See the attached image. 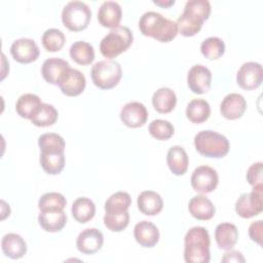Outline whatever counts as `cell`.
<instances>
[{"label": "cell", "instance_id": "1", "mask_svg": "<svg viewBox=\"0 0 263 263\" xmlns=\"http://www.w3.org/2000/svg\"><path fill=\"white\" fill-rule=\"evenodd\" d=\"M211 14V4L208 0H189L186 2L183 13L177 20L178 32L186 37L197 34L203 22Z\"/></svg>", "mask_w": 263, "mask_h": 263}, {"label": "cell", "instance_id": "2", "mask_svg": "<svg viewBox=\"0 0 263 263\" xmlns=\"http://www.w3.org/2000/svg\"><path fill=\"white\" fill-rule=\"evenodd\" d=\"M139 29L143 35L152 37L159 42H170L178 34L177 23L156 11L145 12L140 17Z\"/></svg>", "mask_w": 263, "mask_h": 263}, {"label": "cell", "instance_id": "3", "mask_svg": "<svg viewBox=\"0 0 263 263\" xmlns=\"http://www.w3.org/2000/svg\"><path fill=\"white\" fill-rule=\"evenodd\" d=\"M210 234L204 227L190 228L184 237V260L187 263H209Z\"/></svg>", "mask_w": 263, "mask_h": 263}, {"label": "cell", "instance_id": "4", "mask_svg": "<svg viewBox=\"0 0 263 263\" xmlns=\"http://www.w3.org/2000/svg\"><path fill=\"white\" fill-rule=\"evenodd\" d=\"M194 146L200 155L212 158L226 156L230 147L229 141L225 136L212 129L197 133L194 137Z\"/></svg>", "mask_w": 263, "mask_h": 263}, {"label": "cell", "instance_id": "5", "mask_svg": "<svg viewBox=\"0 0 263 263\" xmlns=\"http://www.w3.org/2000/svg\"><path fill=\"white\" fill-rule=\"evenodd\" d=\"M134 36L132 31L125 26H119L111 31L102 39L100 43L101 53L108 60L118 57L126 51L132 45Z\"/></svg>", "mask_w": 263, "mask_h": 263}, {"label": "cell", "instance_id": "6", "mask_svg": "<svg viewBox=\"0 0 263 263\" xmlns=\"http://www.w3.org/2000/svg\"><path fill=\"white\" fill-rule=\"evenodd\" d=\"M121 76V66L112 60L99 61L90 70V77L93 84L101 89L113 88L119 83Z\"/></svg>", "mask_w": 263, "mask_h": 263}, {"label": "cell", "instance_id": "7", "mask_svg": "<svg viewBox=\"0 0 263 263\" xmlns=\"http://www.w3.org/2000/svg\"><path fill=\"white\" fill-rule=\"evenodd\" d=\"M90 18L91 10L82 1H70L62 10V22L70 31L79 32L86 29Z\"/></svg>", "mask_w": 263, "mask_h": 263}, {"label": "cell", "instance_id": "8", "mask_svg": "<svg viewBox=\"0 0 263 263\" xmlns=\"http://www.w3.org/2000/svg\"><path fill=\"white\" fill-rule=\"evenodd\" d=\"M263 186L253 187L252 192L242 193L235 202V212L245 219H250L261 214L263 210Z\"/></svg>", "mask_w": 263, "mask_h": 263}, {"label": "cell", "instance_id": "9", "mask_svg": "<svg viewBox=\"0 0 263 263\" xmlns=\"http://www.w3.org/2000/svg\"><path fill=\"white\" fill-rule=\"evenodd\" d=\"M191 186L199 193L206 194L214 191L218 185L219 177L213 167L209 165L197 166L191 175Z\"/></svg>", "mask_w": 263, "mask_h": 263}, {"label": "cell", "instance_id": "10", "mask_svg": "<svg viewBox=\"0 0 263 263\" xmlns=\"http://www.w3.org/2000/svg\"><path fill=\"white\" fill-rule=\"evenodd\" d=\"M262 66L256 62H247L242 64L236 73L237 84L246 90H252L259 87L262 83Z\"/></svg>", "mask_w": 263, "mask_h": 263}, {"label": "cell", "instance_id": "11", "mask_svg": "<svg viewBox=\"0 0 263 263\" xmlns=\"http://www.w3.org/2000/svg\"><path fill=\"white\" fill-rule=\"evenodd\" d=\"M70 69L69 63L63 59L49 58L41 66V74L44 80L50 84L60 85Z\"/></svg>", "mask_w": 263, "mask_h": 263}, {"label": "cell", "instance_id": "12", "mask_svg": "<svg viewBox=\"0 0 263 263\" xmlns=\"http://www.w3.org/2000/svg\"><path fill=\"white\" fill-rule=\"evenodd\" d=\"M10 53L16 62L29 64L38 59L40 51L33 39L20 38L12 42L10 46Z\"/></svg>", "mask_w": 263, "mask_h": 263}, {"label": "cell", "instance_id": "13", "mask_svg": "<svg viewBox=\"0 0 263 263\" xmlns=\"http://www.w3.org/2000/svg\"><path fill=\"white\" fill-rule=\"evenodd\" d=\"M212 82V73L203 65H194L188 72L187 84L190 90L196 95L205 93Z\"/></svg>", "mask_w": 263, "mask_h": 263}, {"label": "cell", "instance_id": "14", "mask_svg": "<svg viewBox=\"0 0 263 263\" xmlns=\"http://www.w3.org/2000/svg\"><path fill=\"white\" fill-rule=\"evenodd\" d=\"M104 243V235L97 228L82 230L76 239L77 250L85 255H92L100 251Z\"/></svg>", "mask_w": 263, "mask_h": 263}, {"label": "cell", "instance_id": "15", "mask_svg": "<svg viewBox=\"0 0 263 263\" xmlns=\"http://www.w3.org/2000/svg\"><path fill=\"white\" fill-rule=\"evenodd\" d=\"M148 118L146 107L140 102L126 103L120 111L121 121L128 127L137 128L144 125Z\"/></svg>", "mask_w": 263, "mask_h": 263}, {"label": "cell", "instance_id": "16", "mask_svg": "<svg viewBox=\"0 0 263 263\" xmlns=\"http://www.w3.org/2000/svg\"><path fill=\"white\" fill-rule=\"evenodd\" d=\"M247 109V102L240 93L231 92L221 102L220 112L222 116L229 120L240 118Z\"/></svg>", "mask_w": 263, "mask_h": 263}, {"label": "cell", "instance_id": "17", "mask_svg": "<svg viewBox=\"0 0 263 263\" xmlns=\"http://www.w3.org/2000/svg\"><path fill=\"white\" fill-rule=\"evenodd\" d=\"M122 16V9L115 1H105L98 10V21L105 28L115 29L119 27Z\"/></svg>", "mask_w": 263, "mask_h": 263}, {"label": "cell", "instance_id": "18", "mask_svg": "<svg viewBox=\"0 0 263 263\" xmlns=\"http://www.w3.org/2000/svg\"><path fill=\"white\" fill-rule=\"evenodd\" d=\"M136 241L144 248H153L159 240L158 228L149 221H141L134 228Z\"/></svg>", "mask_w": 263, "mask_h": 263}, {"label": "cell", "instance_id": "19", "mask_svg": "<svg viewBox=\"0 0 263 263\" xmlns=\"http://www.w3.org/2000/svg\"><path fill=\"white\" fill-rule=\"evenodd\" d=\"M86 86L85 76L77 69L70 68L66 77L61 82L59 87L62 92L68 97L79 96Z\"/></svg>", "mask_w": 263, "mask_h": 263}, {"label": "cell", "instance_id": "20", "mask_svg": "<svg viewBox=\"0 0 263 263\" xmlns=\"http://www.w3.org/2000/svg\"><path fill=\"white\" fill-rule=\"evenodd\" d=\"M38 222L41 228L47 232L61 231L67 223V215L64 210H47L40 212Z\"/></svg>", "mask_w": 263, "mask_h": 263}, {"label": "cell", "instance_id": "21", "mask_svg": "<svg viewBox=\"0 0 263 263\" xmlns=\"http://www.w3.org/2000/svg\"><path fill=\"white\" fill-rule=\"evenodd\" d=\"M40 165L49 175L60 174L65 166L64 150H42L40 151Z\"/></svg>", "mask_w": 263, "mask_h": 263}, {"label": "cell", "instance_id": "22", "mask_svg": "<svg viewBox=\"0 0 263 263\" xmlns=\"http://www.w3.org/2000/svg\"><path fill=\"white\" fill-rule=\"evenodd\" d=\"M1 249L6 257L10 259H20L27 253V243L20 234L6 233L2 237Z\"/></svg>", "mask_w": 263, "mask_h": 263}, {"label": "cell", "instance_id": "23", "mask_svg": "<svg viewBox=\"0 0 263 263\" xmlns=\"http://www.w3.org/2000/svg\"><path fill=\"white\" fill-rule=\"evenodd\" d=\"M138 208L140 212L147 216H155L159 214L163 208L161 196L152 190H145L138 196Z\"/></svg>", "mask_w": 263, "mask_h": 263}, {"label": "cell", "instance_id": "24", "mask_svg": "<svg viewBox=\"0 0 263 263\" xmlns=\"http://www.w3.org/2000/svg\"><path fill=\"white\" fill-rule=\"evenodd\" d=\"M188 211L191 216L197 220L206 221L214 217L215 205L204 195H196L189 200Z\"/></svg>", "mask_w": 263, "mask_h": 263}, {"label": "cell", "instance_id": "25", "mask_svg": "<svg viewBox=\"0 0 263 263\" xmlns=\"http://www.w3.org/2000/svg\"><path fill=\"white\" fill-rule=\"evenodd\" d=\"M215 239L221 250H231L238 239V230L232 223H221L215 229Z\"/></svg>", "mask_w": 263, "mask_h": 263}, {"label": "cell", "instance_id": "26", "mask_svg": "<svg viewBox=\"0 0 263 263\" xmlns=\"http://www.w3.org/2000/svg\"><path fill=\"white\" fill-rule=\"evenodd\" d=\"M166 163L170 171L176 175L181 176L187 172L188 168V155L185 149L181 146H172L166 153Z\"/></svg>", "mask_w": 263, "mask_h": 263}, {"label": "cell", "instance_id": "27", "mask_svg": "<svg viewBox=\"0 0 263 263\" xmlns=\"http://www.w3.org/2000/svg\"><path fill=\"white\" fill-rule=\"evenodd\" d=\"M177 104V96L170 87L158 88L152 97V105L158 113L172 112Z\"/></svg>", "mask_w": 263, "mask_h": 263}, {"label": "cell", "instance_id": "28", "mask_svg": "<svg viewBox=\"0 0 263 263\" xmlns=\"http://www.w3.org/2000/svg\"><path fill=\"white\" fill-rule=\"evenodd\" d=\"M71 213L73 218L79 223H87L96 214V205L93 201L87 197H79L74 200Z\"/></svg>", "mask_w": 263, "mask_h": 263}, {"label": "cell", "instance_id": "29", "mask_svg": "<svg viewBox=\"0 0 263 263\" xmlns=\"http://www.w3.org/2000/svg\"><path fill=\"white\" fill-rule=\"evenodd\" d=\"M41 104L42 102L37 95L24 93L17 99L15 103V111L21 117L31 119Z\"/></svg>", "mask_w": 263, "mask_h": 263}, {"label": "cell", "instance_id": "30", "mask_svg": "<svg viewBox=\"0 0 263 263\" xmlns=\"http://www.w3.org/2000/svg\"><path fill=\"white\" fill-rule=\"evenodd\" d=\"M211 115L210 104L202 99H193L186 108V116L193 123H202Z\"/></svg>", "mask_w": 263, "mask_h": 263}, {"label": "cell", "instance_id": "31", "mask_svg": "<svg viewBox=\"0 0 263 263\" xmlns=\"http://www.w3.org/2000/svg\"><path fill=\"white\" fill-rule=\"evenodd\" d=\"M70 57L79 65H89L95 60V49L85 41H76L70 47Z\"/></svg>", "mask_w": 263, "mask_h": 263}, {"label": "cell", "instance_id": "32", "mask_svg": "<svg viewBox=\"0 0 263 263\" xmlns=\"http://www.w3.org/2000/svg\"><path fill=\"white\" fill-rule=\"evenodd\" d=\"M58 110L52 105L42 103L30 120L36 126L45 127L54 124L58 120Z\"/></svg>", "mask_w": 263, "mask_h": 263}, {"label": "cell", "instance_id": "33", "mask_svg": "<svg viewBox=\"0 0 263 263\" xmlns=\"http://www.w3.org/2000/svg\"><path fill=\"white\" fill-rule=\"evenodd\" d=\"M132 204L130 195L124 191H117L113 193L105 202L106 213H121L128 211Z\"/></svg>", "mask_w": 263, "mask_h": 263}, {"label": "cell", "instance_id": "34", "mask_svg": "<svg viewBox=\"0 0 263 263\" xmlns=\"http://www.w3.org/2000/svg\"><path fill=\"white\" fill-rule=\"evenodd\" d=\"M200 51L206 59L213 61L221 58L225 51L224 41L216 36L204 39L200 44Z\"/></svg>", "mask_w": 263, "mask_h": 263}, {"label": "cell", "instance_id": "35", "mask_svg": "<svg viewBox=\"0 0 263 263\" xmlns=\"http://www.w3.org/2000/svg\"><path fill=\"white\" fill-rule=\"evenodd\" d=\"M41 41H42L43 47L47 51L54 52L63 48L66 42V37L61 30L55 28H50L43 33Z\"/></svg>", "mask_w": 263, "mask_h": 263}, {"label": "cell", "instance_id": "36", "mask_svg": "<svg viewBox=\"0 0 263 263\" xmlns=\"http://www.w3.org/2000/svg\"><path fill=\"white\" fill-rule=\"evenodd\" d=\"M149 134L159 141H166L168 140L175 132L174 125L164 119H155L151 121L148 126Z\"/></svg>", "mask_w": 263, "mask_h": 263}, {"label": "cell", "instance_id": "37", "mask_svg": "<svg viewBox=\"0 0 263 263\" xmlns=\"http://www.w3.org/2000/svg\"><path fill=\"white\" fill-rule=\"evenodd\" d=\"M67 204L65 196L58 192L44 193L38 200V209L40 212L47 210H64Z\"/></svg>", "mask_w": 263, "mask_h": 263}, {"label": "cell", "instance_id": "38", "mask_svg": "<svg viewBox=\"0 0 263 263\" xmlns=\"http://www.w3.org/2000/svg\"><path fill=\"white\" fill-rule=\"evenodd\" d=\"M129 223V213L121 212V213H106L104 216V224L105 226L113 231V232H120L127 227Z\"/></svg>", "mask_w": 263, "mask_h": 263}, {"label": "cell", "instance_id": "39", "mask_svg": "<svg viewBox=\"0 0 263 263\" xmlns=\"http://www.w3.org/2000/svg\"><path fill=\"white\" fill-rule=\"evenodd\" d=\"M38 145L40 150L46 149H58L65 150V140L58 134L46 133L39 137Z\"/></svg>", "mask_w": 263, "mask_h": 263}, {"label": "cell", "instance_id": "40", "mask_svg": "<svg viewBox=\"0 0 263 263\" xmlns=\"http://www.w3.org/2000/svg\"><path fill=\"white\" fill-rule=\"evenodd\" d=\"M262 173H263V163L260 161L253 163L249 167L247 172V181L252 187L263 186Z\"/></svg>", "mask_w": 263, "mask_h": 263}, {"label": "cell", "instance_id": "41", "mask_svg": "<svg viewBox=\"0 0 263 263\" xmlns=\"http://www.w3.org/2000/svg\"><path fill=\"white\" fill-rule=\"evenodd\" d=\"M262 229L263 223L261 220L253 222L249 227V235L251 239L260 246H262Z\"/></svg>", "mask_w": 263, "mask_h": 263}, {"label": "cell", "instance_id": "42", "mask_svg": "<svg viewBox=\"0 0 263 263\" xmlns=\"http://www.w3.org/2000/svg\"><path fill=\"white\" fill-rule=\"evenodd\" d=\"M222 262H245V258L242 256V254L238 251H234V250H228V252H226L223 256V258L221 259Z\"/></svg>", "mask_w": 263, "mask_h": 263}, {"label": "cell", "instance_id": "43", "mask_svg": "<svg viewBox=\"0 0 263 263\" xmlns=\"http://www.w3.org/2000/svg\"><path fill=\"white\" fill-rule=\"evenodd\" d=\"M154 4L156 5H159V6H162V7H170L172 5L175 4V1L174 0H167V1H153Z\"/></svg>", "mask_w": 263, "mask_h": 263}]
</instances>
